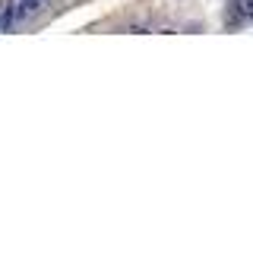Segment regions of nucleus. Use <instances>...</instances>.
<instances>
[{
	"label": "nucleus",
	"instance_id": "f03ea898",
	"mask_svg": "<svg viewBox=\"0 0 253 272\" xmlns=\"http://www.w3.org/2000/svg\"><path fill=\"white\" fill-rule=\"evenodd\" d=\"M44 4L41 0H19V16H32V13H38Z\"/></svg>",
	"mask_w": 253,
	"mask_h": 272
},
{
	"label": "nucleus",
	"instance_id": "f257e3e1",
	"mask_svg": "<svg viewBox=\"0 0 253 272\" xmlns=\"http://www.w3.org/2000/svg\"><path fill=\"white\" fill-rule=\"evenodd\" d=\"M250 13H253V0H234L231 22H244V19H250Z\"/></svg>",
	"mask_w": 253,
	"mask_h": 272
},
{
	"label": "nucleus",
	"instance_id": "7ed1b4c3",
	"mask_svg": "<svg viewBox=\"0 0 253 272\" xmlns=\"http://www.w3.org/2000/svg\"><path fill=\"white\" fill-rule=\"evenodd\" d=\"M41 4H44V0H41Z\"/></svg>",
	"mask_w": 253,
	"mask_h": 272
}]
</instances>
